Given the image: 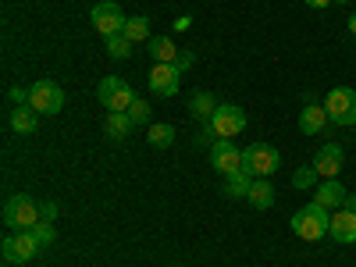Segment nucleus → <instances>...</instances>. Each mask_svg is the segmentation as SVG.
Masks as SVG:
<instances>
[{"mask_svg":"<svg viewBox=\"0 0 356 267\" xmlns=\"http://www.w3.org/2000/svg\"><path fill=\"white\" fill-rule=\"evenodd\" d=\"M317 178H321V175H317V168L310 164V168H300V171L292 175V186H296V189H314Z\"/></svg>","mask_w":356,"mask_h":267,"instance_id":"393cba45","label":"nucleus"},{"mask_svg":"<svg viewBox=\"0 0 356 267\" xmlns=\"http://www.w3.org/2000/svg\"><path fill=\"white\" fill-rule=\"evenodd\" d=\"M107 43V54L114 57V61H125V57H132V50H136V43L125 36V33H118V36H107L104 40Z\"/></svg>","mask_w":356,"mask_h":267,"instance_id":"4be33fe9","label":"nucleus"},{"mask_svg":"<svg viewBox=\"0 0 356 267\" xmlns=\"http://www.w3.org/2000/svg\"><path fill=\"white\" fill-rule=\"evenodd\" d=\"M178 86H182V72H178V65H154V72H150V93L175 97Z\"/></svg>","mask_w":356,"mask_h":267,"instance_id":"f8f14e48","label":"nucleus"},{"mask_svg":"<svg viewBox=\"0 0 356 267\" xmlns=\"http://www.w3.org/2000/svg\"><path fill=\"white\" fill-rule=\"evenodd\" d=\"M29 107H33L36 114H61L65 111V93L61 86L50 82V79H40L29 86Z\"/></svg>","mask_w":356,"mask_h":267,"instance_id":"39448f33","label":"nucleus"},{"mask_svg":"<svg viewBox=\"0 0 356 267\" xmlns=\"http://www.w3.org/2000/svg\"><path fill=\"white\" fill-rule=\"evenodd\" d=\"M211 129H214L218 139L243 136V129H246V111L235 107V104H218V111H214V118H211Z\"/></svg>","mask_w":356,"mask_h":267,"instance_id":"6e6552de","label":"nucleus"},{"mask_svg":"<svg viewBox=\"0 0 356 267\" xmlns=\"http://www.w3.org/2000/svg\"><path fill=\"white\" fill-rule=\"evenodd\" d=\"M328 235H332L335 243H346V246H353V243H356V211H346V207L332 211Z\"/></svg>","mask_w":356,"mask_h":267,"instance_id":"4468645a","label":"nucleus"},{"mask_svg":"<svg viewBox=\"0 0 356 267\" xmlns=\"http://www.w3.org/2000/svg\"><path fill=\"white\" fill-rule=\"evenodd\" d=\"M8 97H11L18 107H29V89H22V86H11V89H8Z\"/></svg>","mask_w":356,"mask_h":267,"instance_id":"cd10ccee","label":"nucleus"},{"mask_svg":"<svg viewBox=\"0 0 356 267\" xmlns=\"http://www.w3.org/2000/svg\"><path fill=\"white\" fill-rule=\"evenodd\" d=\"M346 189H342V182L339 178H324V182L317 186V193H314V203L317 207H324V211H339V207L346 203Z\"/></svg>","mask_w":356,"mask_h":267,"instance_id":"2eb2a0df","label":"nucleus"},{"mask_svg":"<svg viewBox=\"0 0 356 267\" xmlns=\"http://www.w3.org/2000/svg\"><path fill=\"white\" fill-rule=\"evenodd\" d=\"M342 207H346V211H356V196H346V203H342Z\"/></svg>","mask_w":356,"mask_h":267,"instance_id":"473e14b6","label":"nucleus"},{"mask_svg":"<svg viewBox=\"0 0 356 267\" xmlns=\"http://www.w3.org/2000/svg\"><path fill=\"white\" fill-rule=\"evenodd\" d=\"M349 33L356 36V15H349Z\"/></svg>","mask_w":356,"mask_h":267,"instance_id":"72a5a7b5","label":"nucleus"},{"mask_svg":"<svg viewBox=\"0 0 356 267\" xmlns=\"http://www.w3.org/2000/svg\"><path fill=\"white\" fill-rule=\"evenodd\" d=\"M97 100H100L107 111H114V114H129L139 97L132 93V86H129L125 79L107 75V79H100V86H97Z\"/></svg>","mask_w":356,"mask_h":267,"instance_id":"f03ea898","label":"nucleus"},{"mask_svg":"<svg viewBox=\"0 0 356 267\" xmlns=\"http://www.w3.org/2000/svg\"><path fill=\"white\" fill-rule=\"evenodd\" d=\"M246 200H250V207H257V211H267V207H275V186L267 182V178H253Z\"/></svg>","mask_w":356,"mask_h":267,"instance_id":"f3484780","label":"nucleus"},{"mask_svg":"<svg viewBox=\"0 0 356 267\" xmlns=\"http://www.w3.org/2000/svg\"><path fill=\"white\" fill-rule=\"evenodd\" d=\"M132 118L129 114H114V111H107V122H104V132L111 136V139H125L129 132H132Z\"/></svg>","mask_w":356,"mask_h":267,"instance_id":"412c9836","label":"nucleus"},{"mask_svg":"<svg viewBox=\"0 0 356 267\" xmlns=\"http://www.w3.org/2000/svg\"><path fill=\"white\" fill-rule=\"evenodd\" d=\"M8 129L18 136H33L40 129V114L33 107H11L8 111Z\"/></svg>","mask_w":356,"mask_h":267,"instance_id":"dca6fc26","label":"nucleus"},{"mask_svg":"<svg viewBox=\"0 0 356 267\" xmlns=\"http://www.w3.org/2000/svg\"><path fill=\"white\" fill-rule=\"evenodd\" d=\"M335 4H349V0H335Z\"/></svg>","mask_w":356,"mask_h":267,"instance_id":"f704fd0d","label":"nucleus"},{"mask_svg":"<svg viewBox=\"0 0 356 267\" xmlns=\"http://www.w3.org/2000/svg\"><path fill=\"white\" fill-rule=\"evenodd\" d=\"M40 239H36V232L33 228H25V232H15L4 239V260L8 264H29V260H36L40 257Z\"/></svg>","mask_w":356,"mask_h":267,"instance_id":"0eeeda50","label":"nucleus"},{"mask_svg":"<svg viewBox=\"0 0 356 267\" xmlns=\"http://www.w3.org/2000/svg\"><path fill=\"white\" fill-rule=\"evenodd\" d=\"M150 57H154V65H175L178 61V47L171 36H154L150 40Z\"/></svg>","mask_w":356,"mask_h":267,"instance_id":"a211bd4d","label":"nucleus"},{"mask_svg":"<svg viewBox=\"0 0 356 267\" xmlns=\"http://www.w3.org/2000/svg\"><path fill=\"white\" fill-rule=\"evenodd\" d=\"M342 161H346L342 146H339V143H324L321 150H317V157H314V168H317V175H321V178H339Z\"/></svg>","mask_w":356,"mask_h":267,"instance_id":"ddd939ff","label":"nucleus"},{"mask_svg":"<svg viewBox=\"0 0 356 267\" xmlns=\"http://www.w3.org/2000/svg\"><path fill=\"white\" fill-rule=\"evenodd\" d=\"M129 118H132L136 125L150 122V104H146V100H136V104H132V111H129Z\"/></svg>","mask_w":356,"mask_h":267,"instance_id":"bb28decb","label":"nucleus"},{"mask_svg":"<svg viewBox=\"0 0 356 267\" xmlns=\"http://www.w3.org/2000/svg\"><path fill=\"white\" fill-rule=\"evenodd\" d=\"M214 111H218V100H214V93H193V100H189V114L193 118H200V122H211L214 118Z\"/></svg>","mask_w":356,"mask_h":267,"instance_id":"6ab92c4d","label":"nucleus"},{"mask_svg":"<svg viewBox=\"0 0 356 267\" xmlns=\"http://www.w3.org/2000/svg\"><path fill=\"white\" fill-rule=\"evenodd\" d=\"M289 225H292V232L300 235V239L317 243V239H324V235H328L332 211H324V207H317V203H307V207H300V211L292 214Z\"/></svg>","mask_w":356,"mask_h":267,"instance_id":"f257e3e1","label":"nucleus"},{"mask_svg":"<svg viewBox=\"0 0 356 267\" xmlns=\"http://www.w3.org/2000/svg\"><path fill=\"white\" fill-rule=\"evenodd\" d=\"M328 111H324V104H317L310 93H307V104H303V111H300V132L303 136H321L324 129H328Z\"/></svg>","mask_w":356,"mask_h":267,"instance_id":"9b49d317","label":"nucleus"},{"mask_svg":"<svg viewBox=\"0 0 356 267\" xmlns=\"http://www.w3.org/2000/svg\"><path fill=\"white\" fill-rule=\"evenodd\" d=\"M146 139H150V146H157V150H168L175 143V125H154Z\"/></svg>","mask_w":356,"mask_h":267,"instance_id":"b1692460","label":"nucleus"},{"mask_svg":"<svg viewBox=\"0 0 356 267\" xmlns=\"http://www.w3.org/2000/svg\"><path fill=\"white\" fill-rule=\"evenodd\" d=\"M303 4H307V8H317V11H321V8H328V4H335V0H303Z\"/></svg>","mask_w":356,"mask_h":267,"instance_id":"7c9ffc66","label":"nucleus"},{"mask_svg":"<svg viewBox=\"0 0 356 267\" xmlns=\"http://www.w3.org/2000/svg\"><path fill=\"white\" fill-rule=\"evenodd\" d=\"M89 18H93V29H97V33L107 40V36H118V33H125V11L122 8H118L114 4V0H100V4L93 8V15H89Z\"/></svg>","mask_w":356,"mask_h":267,"instance_id":"1a4fd4ad","label":"nucleus"},{"mask_svg":"<svg viewBox=\"0 0 356 267\" xmlns=\"http://www.w3.org/2000/svg\"><path fill=\"white\" fill-rule=\"evenodd\" d=\"M189 22H193L189 15H182V18H175V29H189Z\"/></svg>","mask_w":356,"mask_h":267,"instance_id":"2f4dec72","label":"nucleus"},{"mask_svg":"<svg viewBox=\"0 0 356 267\" xmlns=\"http://www.w3.org/2000/svg\"><path fill=\"white\" fill-rule=\"evenodd\" d=\"M250 186H253V175L243 168V171H235V175H228V178H225V196L243 200V196H250Z\"/></svg>","mask_w":356,"mask_h":267,"instance_id":"aec40b11","label":"nucleus"},{"mask_svg":"<svg viewBox=\"0 0 356 267\" xmlns=\"http://www.w3.org/2000/svg\"><path fill=\"white\" fill-rule=\"evenodd\" d=\"M243 168L253 178H271L282 168V154L275 150L271 143H250L246 150H243Z\"/></svg>","mask_w":356,"mask_h":267,"instance_id":"7ed1b4c3","label":"nucleus"},{"mask_svg":"<svg viewBox=\"0 0 356 267\" xmlns=\"http://www.w3.org/2000/svg\"><path fill=\"white\" fill-rule=\"evenodd\" d=\"M4 225L11 232H25V228L40 225V203L33 196H25V193L8 196V203H4Z\"/></svg>","mask_w":356,"mask_h":267,"instance_id":"20e7f679","label":"nucleus"},{"mask_svg":"<svg viewBox=\"0 0 356 267\" xmlns=\"http://www.w3.org/2000/svg\"><path fill=\"white\" fill-rule=\"evenodd\" d=\"M54 218H57V203H50V200L40 203V221H54Z\"/></svg>","mask_w":356,"mask_h":267,"instance_id":"c756f323","label":"nucleus"},{"mask_svg":"<svg viewBox=\"0 0 356 267\" xmlns=\"http://www.w3.org/2000/svg\"><path fill=\"white\" fill-rule=\"evenodd\" d=\"M211 164H214V171H218L221 178H228V175H235V171H243V150H239L232 139H218V143L211 146Z\"/></svg>","mask_w":356,"mask_h":267,"instance_id":"9d476101","label":"nucleus"},{"mask_svg":"<svg viewBox=\"0 0 356 267\" xmlns=\"http://www.w3.org/2000/svg\"><path fill=\"white\" fill-rule=\"evenodd\" d=\"M324 111L335 125H356V89L349 86H335L328 97H324Z\"/></svg>","mask_w":356,"mask_h":267,"instance_id":"423d86ee","label":"nucleus"},{"mask_svg":"<svg viewBox=\"0 0 356 267\" xmlns=\"http://www.w3.org/2000/svg\"><path fill=\"white\" fill-rule=\"evenodd\" d=\"M33 232H36V239H40V246H43V250L57 239V228H54V221H40V225H33Z\"/></svg>","mask_w":356,"mask_h":267,"instance_id":"a878e982","label":"nucleus"},{"mask_svg":"<svg viewBox=\"0 0 356 267\" xmlns=\"http://www.w3.org/2000/svg\"><path fill=\"white\" fill-rule=\"evenodd\" d=\"M125 36H129L132 43L154 40V36H150V18H146V15H136V18H129V22H125Z\"/></svg>","mask_w":356,"mask_h":267,"instance_id":"5701e85b","label":"nucleus"},{"mask_svg":"<svg viewBox=\"0 0 356 267\" xmlns=\"http://www.w3.org/2000/svg\"><path fill=\"white\" fill-rule=\"evenodd\" d=\"M193 61H196V54H193V50H182V54H178V61H175V65H178V72L186 75V72L193 68Z\"/></svg>","mask_w":356,"mask_h":267,"instance_id":"c85d7f7f","label":"nucleus"}]
</instances>
